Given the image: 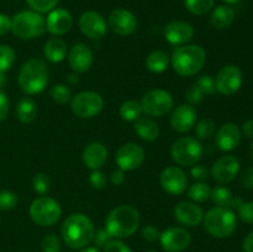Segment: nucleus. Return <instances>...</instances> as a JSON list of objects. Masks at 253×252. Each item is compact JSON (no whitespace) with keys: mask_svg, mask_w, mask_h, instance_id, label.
<instances>
[{"mask_svg":"<svg viewBox=\"0 0 253 252\" xmlns=\"http://www.w3.org/2000/svg\"><path fill=\"white\" fill-rule=\"evenodd\" d=\"M62 237L68 247L79 250L85 247L93 240L94 225L86 215L77 212L64 220L61 227Z\"/></svg>","mask_w":253,"mask_h":252,"instance_id":"f257e3e1","label":"nucleus"},{"mask_svg":"<svg viewBox=\"0 0 253 252\" xmlns=\"http://www.w3.org/2000/svg\"><path fill=\"white\" fill-rule=\"evenodd\" d=\"M105 225L111 237H128L138 229L140 214L131 205H120L109 212Z\"/></svg>","mask_w":253,"mask_h":252,"instance_id":"f03ea898","label":"nucleus"},{"mask_svg":"<svg viewBox=\"0 0 253 252\" xmlns=\"http://www.w3.org/2000/svg\"><path fill=\"white\" fill-rule=\"evenodd\" d=\"M19 85L24 93L35 95L44 90L48 83V69L47 64L40 58H31L22 64L20 68Z\"/></svg>","mask_w":253,"mask_h":252,"instance_id":"7ed1b4c3","label":"nucleus"},{"mask_svg":"<svg viewBox=\"0 0 253 252\" xmlns=\"http://www.w3.org/2000/svg\"><path fill=\"white\" fill-rule=\"evenodd\" d=\"M207 61V53L199 44L178 47L172 54V67L179 76L190 77L199 73Z\"/></svg>","mask_w":253,"mask_h":252,"instance_id":"20e7f679","label":"nucleus"},{"mask_svg":"<svg viewBox=\"0 0 253 252\" xmlns=\"http://www.w3.org/2000/svg\"><path fill=\"white\" fill-rule=\"evenodd\" d=\"M236 224V215L229 208H212L204 217L205 230L217 239H225L234 234Z\"/></svg>","mask_w":253,"mask_h":252,"instance_id":"39448f33","label":"nucleus"},{"mask_svg":"<svg viewBox=\"0 0 253 252\" xmlns=\"http://www.w3.org/2000/svg\"><path fill=\"white\" fill-rule=\"evenodd\" d=\"M11 30L15 36L22 40H31L39 37L46 31V21L40 12L21 11L11 20Z\"/></svg>","mask_w":253,"mask_h":252,"instance_id":"423d86ee","label":"nucleus"},{"mask_svg":"<svg viewBox=\"0 0 253 252\" xmlns=\"http://www.w3.org/2000/svg\"><path fill=\"white\" fill-rule=\"evenodd\" d=\"M62 215L61 205L57 200L48 197H40L30 207V216L40 226H52Z\"/></svg>","mask_w":253,"mask_h":252,"instance_id":"0eeeda50","label":"nucleus"},{"mask_svg":"<svg viewBox=\"0 0 253 252\" xmlns=\"http://www.w3.org/2000/svg\"><path fill=\"white\" fill-rule=\"evenodd\" d=\"M170 156L179 166H194L202 158L203 146L194 137H180L172 143Z\"/></svg>","mask_w":253,"mask_h":252,"instance_id":"6e6552de","label":"nucleus"},{"mask_svg":"<svg viewBox=\"0 0 253 252\" xmlns=\"http://www.w3.org/2000/svg\"><path fill=\"white\" fill-rule=\"evenodd\" d=\"M141 108L147 115L162 118L172 110L173 98L168 91L163 89H152L143 95Z\"/></svg>","mask_w":253,"mask_h":252,"instance_id":"1a4fd4ad","label":"nucleus"},{"mask_svg":"<svg viewBox=\"0 0 253 252\" xmlns=\"http://www.w3.org/2000/svg\"><path fill=\"white\" fill-rule=\"evenodd\" d=\"M104 105L103 98L95 91H81L72 99V110L78 118L89 119L98 115Z\"/></svg>","mask_w":253,"mask_h":252,"instance_id":"9d476101","label":"nucleus"},{"mask_svg":"<svg viewBox=\"0 0 253 252\" xmlns=\"http://www.w3.org/2000/svg\"><path fill=\"white\" fill-rule=\"evenodd\" d=\"M215 84H216V90L222 95H234L242 85L241 69L234 64H227L222 67L217 73Z\"/></svg>","mask_w":253,"mask_h":252,"instance_id":"9b49d317","label":"nucleus"},{"mask_svg":"<svg viewBox=\"0 0 253 252\" xmlns=\"http://www.w3.org/2000/svg\"><path fill=\"white\" fill-rule=\"evenodd\" d=\"M115 161L120 169L133 170L145 161V151L137 143H126L118 150Z\"/></svg>","mask_w":253,"mask_h":252,"instance_id":"f8f14e48","label":"nucleus"},{"mask_svg":"<svg viewBox=\"0 0 253 252\" xmlns=\"http://www.w3.org/2000/svg\"><path fill=\"white\" fill-rule=\"evenodd\" d=\"M160 240L165 251L180 252L190 245L192 235L184 227H169L161 234Z\"/></svg>","mask_w":253,"mask_h":252,"instance_id":"ddd939ff","label":"nucleus"},{"mask_svg":"<svg viewBox=\"0 0 253 252\" xmlns=\"http://www.w3.org/2000/svg\"><path fill=\"white\" fill-rule=\"evenodd\" d=\"M109 26L116 35L128 36L137 29V20L135 15L126 9H115L109 15Z\"/></svg>","mask_w":253,"mask_h":252,"instance_id":"4468645a","label":"nucleus"},{"mask_svg":"<svg viewBox=\"0 0 253 252\" xmlns=\"http://www.w3.org/2000/svg\"><path fill=\"white\" fill-rule=\"evenodd\" d=\"M160 182L163 189L172 195L183 194L188 187L187 175L178 167H167L163 169Z\"/></svg>","mask_w":253,"mask_h":252,"instance_id":"2eb2a0df","label":"nucleus"},{"mask_svg":"<svg viewBox=\"0 0 253 252\" xmlns=\"http://www.w3.org/2000/svg\"><path fill=\"white\" fill-rule=\"evenodd\" d=\"M197 121V111L190 104H182L173 110L170 115V126L177 132H188Z\"/></svg>","mask_w":253,"mask_h":252,"instance_id":"dca6fc26","label":"nucleus"},{"mask_svg":"<svg viewBox=\"0 0 253 252\" xmlns=\"http://www.w3.org/2000/svg\"><path fill=\"white\" fill-rule=\"evenodd\" d=\"M79 27L85 36L90 39H103L106 34V22L96 11H85L79 19Z\"/></svg>","mask_w":253,"mask_h":252,"instance_id":"f3484780","label":"nucleus"},{"mask_svg":"<svg viewBox=\"0 0 253 252\" xmlns=\"http://www.w3.org/2000/svg\"><path fill=\"white\" fill-rule=\"evenodd\" d=\"M240 170V162L235 156H222L212 165L211 174L219 183H230Z\"/></svg>","mask_w":253,"mask_h":252,"instance_id":"a211bd4d","label":"nucleus"},{"mask_svg":"<svg viewBox=\"0 0 253 252\" xmlns=\"http://www.w3.org/2000/svg\"><path fill=\"white\" fill-rule=\"evenodd\" d=\"M194 36V27L187 21H170L165 29V37L170 44L180 46L190 41Z\"/></svg>","mask_w":253,"mask_h":252,"instance_id":"6ab92c4d","label":"nucleus"},{"mask_svg":"<svg viewBox=\"0 0 253 252\" xmlns=\"http://www.w3.org/2000/svg\"><path fill=\"white\" fill-rule=\"evenodd\" d=\"M73 25V19L66 9H53L49 11L46 20V29L54 36L67 34Z\"/></svg>","mask_w":253,"mask_h":252,"instance_id":"aec40b11","label":"nucleus"},{"mask_svg":"<svg viewBox=\"0 0 253 252\" xmlns=\"http://www.w3.org/2000/svg\"><path fill=\"white\" fill-rule=\"evenodd\" d=\"M69 66L76 73H84L89 71L93 64V53L84 43H77L71 48L68 54Z\"/></svg>","mask_w":253,"mask_h":252,"instance_id":"412c9836","label":"nucleus"},{"mask_svg":"<svg viewBox=\"0 0 253 252\" xmlns=\"http://www.w3.org/2000/svg\"><path fill=\"white\" fill-rule=\"evenodd\" d=\"M174 217L178 222L187 226H197L204 219L202 208L192 202H180L174 208Z\"/></svg>","mask_w":253,"mask_h":252,"instance_id":"4be33fe9","label":"nucleus"},{"mask_svg":"<svg viewBox=\"0 0 253 252\" xmlns=\"http://www.w3.org/2000/svg\"><path fill=\"white\" fill-rule=\"evenodd\" d=\"M241 141V132L236 124L226 123L217 130L215 136V142L216 146L221 151H232L239 146Z\"/></svg>","mask_w":253,"mask_h":252,"instance_id":"5701e85b","label":"nucleus"},{"mask_svg":"<svg viewBox=\"0 0 253 252\" xmlns=\"http://www.w3.org/2000/svg\"><path fill=\"white\" fill-rule=\"evenodd\" d=\"M83 163L90 169H99L108 160V150L100 142H91L84 148L82 156Z\"/></svg>","mask_w":253,"mask_h":252,"instance_id":"b1692460","label":"nucleus"},{"mask_svg":"<svg viewBox=\"0 0 253 252\" xmlns=\"http://www.w3.org/2000/svg\"><path fill=\"white\" fill-rule=\"evenodd\" d=\"M235 20V11L229 5H220L210 15V24L217 30L229 27Z\"/></svg>","mask_w":253,"mask_h":252,"instance_id":"393cba45","label":"nucleus"},{"mask_svg":"<svg viewBox=\"0 0 253 252\" xmlns=\"http://www.w3.org/2000/svg\"><path fill=\"white\" fill-rule=\"evenodd\" d=\"M135 131L145 141H155L160 135V127L156 121L145 116H140L135 120Z\"/></svg>","mask_w":253,"mask_h":252,"instance_id":"a878e982","label":"nucleus"},{"mask_svg":"<svg viewBox=\"0 0 253 252\" xmlns=\"http://www.w3.org/2000/svg\"><path fill=\"white\" fill-rule=\"evenodd\" d=\"M43 53L48 61L53 62V63H58V62L63 61L64 57H66L67 46L61 39L52 37L44 43Z\"/></svg>","mask_w":253,"mask_h":252,"instance_id":"bb28decb","label":"nucleus"},{"mask_svg":"<svg viewBox=\"0 0 253 252\" xmlns=\"http://www.w3.org/2000/svg\"><path fill=\"white\" fill-rule=\"evenodd\" d=\"M15 113H16V118L21 123H32L37 116L36 103L31 98H29V96H25V98L19 100L16 109H15Z\"/></svg>","mask_w":253,"mask_h":252,"instance_id":"cd10ccee","label":"nucleus"},{"mask_svg":"<svg viewBox=\"0 0 253 252\" xmlns=\"http://www.w3.org/2000/svg\"><path fill=\"white\" fill-rule=\"evenodd\" d=\"M169 56L163 51H153L146 59V67L152 73H162L167 69Z\"/></svg>","mask_w":253,"mask_h":252,"instance_id":"c85d7f7f","label":"nucleus"},{"mask_svg":"<svg viewBox=\"0 0 253 252\" xmlns=\"http://www.w3.org/2000/svg\"><path fill=\"white\" fill-rule=\"evenodd\" d=\"M210 198L220 208L232 207V203L235 199L231 190L226 187H215L210 193Z\"/></svg>","mask_w":253,"mask_h":252,"instance_id":"c756f323","label":"nucleus"},{"mask_svg":"<svg viewBox=\"0 0 253 252\" xmlns=\"http://www.w3.org/2000/svg\"><path fill=\"white\" fill-rule=\"evenodd\" d=\"M142 114L141 104L136 100H127L121 104L120 106V116L125 121H135Z\"/></svg>","mask_w":253,"mask_h":252,"instance_id":"7c9ffc66","label":"nucleus"},{"mask_svg":"<svg viewBox=\"0 0 253 252\" xmlns=\"http://www.w3.org/2000/svg\"><path fill=\"white\" fill-rule=\"evenodd\" d=\"M185 7L194 15H204L214 7L215 0H185Z\"/></svg>","mask_w":253,"mask_h":252,"instance_id":"2f4dec72","label":"nucleus"},{"mask_svg":"<svg viewBox=\"0 0 253 252\" xmlns=\"http://www.w3.org/2000/svg\"><path fill=\"white\" fill-rule=\"evenodd\" d=\"M210 193H211V189L209 188V185L205 184V183H194L192 187L188 190V197L192 200L198 203L207 202L210 198Z\"/></svg>","mask_w":253,"mask_h":252,"instance_id":"473e14b6","label":"nucleus"},{"mask_svg":"<svg viewBox=\"0 0 253 252\" xmlns=\"http://www.w3.org/2000/svg\"><path fill=\"white\" fill-rule=\"evenodd\" d=\"M215 130H216V125H215L214 120L209 118L202 119L195 126V133L200 140H208V138L212 137L215 135Z\"/></svg>","mask_w":253,"mask_h":252,"instance_id":"72a5a7b5","label":"nucleus"},{"mask_svg":"<svg viewBox=\"0 0 253 252\" xmlns=\"http://www.w3.org/2000/svg\"><path fill=\"white\" fill-rule=\"evenodd\" d=\"M15 62V51L10 46L0 44V73H5Z\"/></svg>","mask_w":253,"mask_h":252,"instance_id":"f704fd0d","label":"nucleus"},{"mask_svg":"<svg viewBox=\"0 0 253 252\" xmlns=\"http://www.w3.org/2000/svg\"><path fill=\"white\" fill-rule=\"evenodd\" d=\"M32 185H34V190L39 194L44 195L49 192L52 187L51 178L46 174V173H37L32 180Z\"/></svg>","mask_w":253,"mask_h":252,"instance_id":"c9c22d12","label":"nucleus"},{"mask_svg":"<svg viewBox=\"0 0 253 252\" xmlns=\"http://www.w3.org/2000/svg\"><path fill=\"white\" fill-rule=\"evenodd\" d=\"M49 94H51V98L53 99V101H56L57 104H66L71 99V90L64 84H56V85H53Z\"/></svg>","mask_w":253,"mask_h":252,"instance_id":"e433bc0d","label":"nucleus"},{"mask_svg":"<svg viewBox=\"0 0 253 252\" xmlns=\"http://www.w3.org/2000/svg\"><path fill=\"white\" fill-rule=\"evenodd\" d=\"M195 84L202 89L203 93L205 95H212L216 91V84H215V79L211 76L207 74V76H202L195 81Z\"/></svg>","mask_w":253,"mask_h":252,"instance_id":"4c0bfd02","label":"nucleus"},{"mask_svg":"<svg viewBox=\"0 0 253 252\" xmlns=\"http://www.w3.org/2000/svg\"><path fill=\"white\" fill-rule=\"evenodd\" d=\"M17 195L11 190L0 192V210H11L16 207Z\"/></svg>","mask_w":253,"mask_h":252,"instance_id":"58836bf2","label":"nucleus"},{"mask_svg":"<svg viewBox=\"0 0 253 252\" xmlns=\"http://www.w3.org/2000/svg\"><path fill=\"white\" fill-rule=\"evenodd\" d=\"M30 7L36 12H48L54 9L58 0H26Z\"/></svg>","mask_w":253,"mask_h":252,"instance_id":"ea45409f","label":"nucleus"},{"mask_svg":"<svg viewBox=\"0 0 253 252\" xmlns=\"http://www.w3.org/2000/svg\"><path fill=\"white\" fill-rule=\"evenodd\" d=\"M42 252H59L61 250V241L54 234L46 235L42 240Z\"/></svg>","mask_w":253,"mask_h":252,"instance_id":"a19ab883","label":"nucleus"},{"mask_svg":"<svg viewBox=\"0 0 253 252\" xmlns=\"http://www.w3.org/2000/svg\"><path fill=\"white\" fill-rule=\"evenodd\" d=\"M237 214H239V217L242 221L253 225V202L242 203L237 208Z\"/></svg>","mask_w":253,"mask_h":252,"instance_id":"79ce46f5","label":"nucleus"},{"mask_svg":"<svg viewBox=\"0 0 253 252\" xmlns=\"http://www.w3.org/2000/svg\"><path fill=\"white\" fill-rule=\"evenodd\" d=\"M185 98H187L188 103H189L190 105H194V104L200 103V101L203 100L204 93H203L202 89L194 83L192 86H189V88L187 89V91H185Z\"/></svg>","mask_w":253,"mask_h":252,"instance_id":"37998d69","label":"nucleus"},{"mask_svg":"<svg viewBox=\"0 0 253 252\" xmlns=\"http://www.w3.org/2000/svg\"><path fill=\"white\" fill-rule=\"evenodd\" d=\"M89 182H90L91 187L95 189H103L106 184V177L101 170L95 169L91 172L90 177H89Z\"/></svg>","mask_w":253,"mask_h":252,"instance_id":"c03bdc74","label":"nucleus"},{"mask_svg":"<svg viewBox=\"0 0 253 252\" xmlns=\"http://www.w3.org/2000/svg\"><path fill=\"white\" fill-rule=\"evenodd\" d=\"M91 241H94V244L98 247H105L106 244L111 241V235L109 234L106 229H99L96 230V232H94Z\"/></svg>","mask_w":253,"mask_h":252,"instance_id":"a18cd8bd","label":"nucleus"},{"mask_svg":"<svg viewBox=\"0 0 253 252\" xmlns=\"http://www.w3.org/2000/svg\"><path fill=\"white\" fill-rule=\"evenodd\" d=\"M240 183L245 189H253V167H247L240 174Z\"/></svg>","mask_w":253,"mask_h":252,"instance_id":"49530a36","label":"nucleus"},{"mask_svg":"<svg viewBox=\"0 0 253 252\" xmlns=\"http://www.w3.org/2000/svg\"><path fill=\"white\" fill-rule=\"evenodd\" d=\"M104 252H131L128 246H126L123 241L118 240H111L106 246L104 247Z\"/></svg>","mask_w":253,"mask_h":252,"instance_id":"de8ad7c7","label":"nucleus"},{"mask_svg":"<svg viewBox=\"0 0 253 252\" xmlns=\"http://www.w3.org/2000/svg\"><path fill=\"white\" fill-rule=\"evenodd\" d=\"M190 175L192 178L198 180H205L209 177V170L204 167V166H193L190 169Z\"/></svg>","mask_w":253,"mask_h":252,"instance_id":"09e8293b","label":"nucleus"},{"mask_svg":"<svg viewBox=\"0 0 253 252\" xmlns=\"http://www.w3.org/2000/svg\"><path fill=\"white\" fill-rule=\"evenodd\" d=\"M9 106H10L9 98H7L6 94H5L4 91L0 90V121H2L7 116V113H9Z\"/></svg>","mask_w":253,"mask_h":252,"instance_id":"8fccbe9b","label":"nucleus"},{"mask_svg":"<svg viewBox=\"0 0 253 252\" xmlns=\"http://www.w3.org/2000/svg\"><path fill=\"white\" fill-rule=\"evenodd\" d=\"M11 19L7 15L0 14V36H5L11 31Z\"/></svg>","mask_w":253,"mask_h":252,"instance_id":"3c124183","label":"nucleus"},{"mask_svg":"<svg viewBox=\"0 0 253 252\" xmlns=\"http://www.w3.org/2000/svg\"><path fill=\"white\" fill-rule=\"evenodd\" d=\"M142 236L143 239H146L147 241L152 242L160 236V232H158L157 227L152 226V225H147V226H145L142 229Z\"/></svg>","mask_w":253,"mask_h":252,"instance_id":"603ef678","label":"nucleus"},{"mask_svg":"<svg viewBox=\"0 0 253 252\" xmlns=\"http://www.w3.org/2000/svg\"><path fill=\"white\" fill-rule=\"evenodd\" d=\"M125 182V174H124V170L123 169H118V170H114L111 173V183L115 185H120Z\"/></svg>","mask_w":253,"mask_h":252,"instance_id":"864d4df0","label":"nucleus"},{"mask_svg":"<svg viewBox=\"0 0 253 252\" xmlns=\"http://www.w3.org/2000/svg\"><path fill=\"white\" fill-rule=\"evenodd\" d=\"M242 249L245 252H253V231L245 237L244 242H242Z\"/></svg>","mask_w":253,"mask_h":252,"instance_id":"5fc2aeb1","label":"nucleus"},{"mask_svg":"<svg viewBox=\"0 0 253 252\" xmlns=\"http://www.w3.org/2000/svg\"><path fill=\"white\" fill-rule=\"evenodd\" d=\"M242 130L244 133L249 138H253V120H247L242 124Z\"/></svg>","mask_w":253,"mask_h":252,"instance_id":"6e6d98bb","label":"nucleus"},{"mask_svg":"<svg viewBox=\"0 0 253 252\" xmlns=\"http://www.w3.org/2000/svg\"><path fill=\"white\" fill-rule=\"evenodd\" d=\"M67 81H68L71 84H76L78 83L79 79H78V76H77V73H71L68 74V77H67Z\"/></svg>","mask_w":253,"mask_h":252,"instance_id":"4d7b16f0","label":"nucleus"},{"mask_svg":"<svg viewBox=\"0 0 253 252\" xmlns=\"http://www.w3.org/2000/svg\"><path fill=\"white\" fill-rule=\"evenodd\" d=\"M6 76H5V73H0V89L4 88L5 85H6Z\"/></svg>","mask_w":253,"mask_h":252,"instance_id":"13d9d810","label":"nucleus"},{"mask_svg":"<svg viewBox=\"0 0 253 252\" xmlns=\"http://www.w3.org/2000/svg\"><path fill=\"white\" fill-rule=\"evenodd\" d=\"M81 252H100L96 247H83Z\"/></svg>","mask_w":253,"mask_h":252,"instance_id":"bf43d9fd","label":"nucleus"},{"mask_svg":"<svg viewBox=\"0 0 253 252\" xmlns=\"http://www.w3.org/2000/svg\"><path fill=\"white\" fill-rule=\"evenodd\" d=\"M249 153H250V158H251V161H252V163H253V141H252L251 146H250Z\"/></svg>","mask_w":253,"mask_h":252,"instance_id":"052dcab7","label":"nucleus"},{"mask_svg":"<svg viewBox=\"0 0 253 252\" xmlns=\"http://www.w3.org/2000/svg\"><path fill=\"white\" fill-rule=\"evenodd\" d=\"M222 1H225L226 4H236V2H239L240 0H222Z\"/></svg>","mask_w":253,"mask_h":252,"instance_id":"680f3d73","label":"nucleus"},{"mask_svg":"<svg viewBox=\"0 0 253 252\" xmlns=\"http://www.w3.org/2000/svg\"><path fill=\"white\" fill-rule=\"evenodd\" d=\"M148 252H156V251H148Z\"/></svg>","mask_w":253,"mask_h":252,"instance_id":"e2e57ef3","label":"nucleus"}]
</instances>
